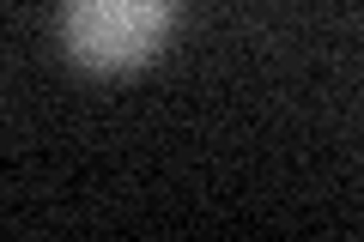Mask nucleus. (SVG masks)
Listing matches in <instances>:
<instances>
[{
	"instance_id": "obj_1",
	"label": "nucleus",
	"mask_w": 364,
	"mask_h": 242,
	"mask_svg": "<svg viewBox=\"0 0 364 242\" xmlns=\"http://www.w3.org/2000/svg\"><path fill=\"white\" fill-rule=\"evenodd\" d=\"M176 0H67L61 37L85 67H134L170 31Z\"/></svg>"
}]
</instances>
